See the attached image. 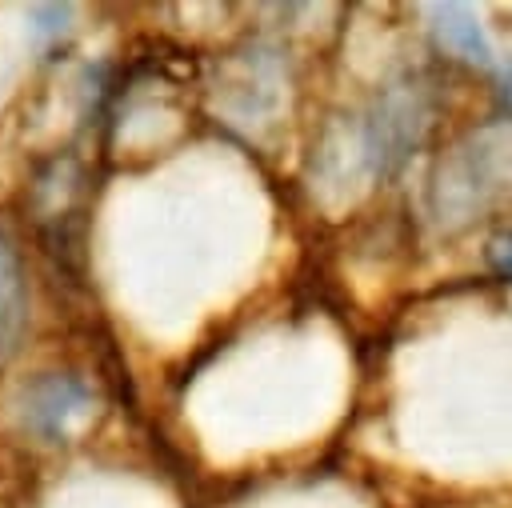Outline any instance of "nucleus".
I'll return each instance as SVG.
<instances>
[{"mask_svg":"<svg viewBox=\"0 0 512 508\" xmlns=\"http://www.w3.org/2000/svg\"><path fill=\"white\" fill-rule=\"evenodd\" d=\"M88 200L92 180L76 152H56L32 168L28 220L40 252L72 288L88 280Z\"/></svg>","mask_w":512,"mask_h":508,"instance_id":"nucleus-1","label":"nucleus"},{"mask_svg":"<svg viewBox=\"0 0 512 508\" xmlns=\"http://www.w3.org/2000/svg\"><path fill=\"white\" fill-rule=\"evenodd\" d=\"M96 408V388L80 372H36L20 388V420L44 444H68Z\"/></svg>","mask_w":512,"mask_h":508,"instance_id":"nucleus-2","label":"nucleus"},{"mask_svg":"<svg viewBox=\"0 0 512 508\" xmlns=\"http://www.w3.org/2000/svg\"><path fill=\"white\" fill-rule=\"evenodd\" d=\"M28 332V276L16 244L0 232V360H12Z\"/></svg>","mask_w":512,"mask_h":508,"instance_id":"nucleus-3","label":"nucleus"},{"mask_svg":"<svg viewBox=\"0 0 512 508\" xmlns=\"http://www.w3.org/2000/svg\"><path fill=\"white\" fill-rule=\"evenodd\" d=\"M428 12H432V32L444 44V52L464 56L472 64H488L492 60V52H488V44H484V36H480V28H476L468 8H460V4H432Z\"/></svg>","mask_w":512,"mask_h":508,"instance_id":"nucleus-4","label":"nucleus"},{"mask_svg":"<svg viewBox=\"0 0 512 508\" xmlns=\"http://www.w3.org/2000/svg\"><path fill=\"white\" fill-rule=\"evenodd\" d=\"M68 20H72V4H40V8H28V32H32V40L64 36L68 32Z\"/></svg>","mask_w":512,"mask_h":508,"instance_id":"nucleus-5","label":"nucleus"},{"mask_svg":"<svg viewBox=\"0 0 512 508\" xmlns=\"http://www.w3.org/2000/svg\"><path fill=\"white\" fill-rule=\"evenodd\" d=\"M484 256H488V268H492L500 280L512 284V228L500 232V236H492L488 248H484Z\"/></svg>","mask_w":512,"mask_h":508,"instance_id":"nucleus-6","label":"nucleus"}]
</instances>
